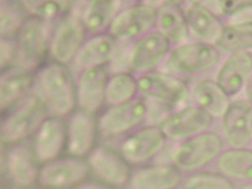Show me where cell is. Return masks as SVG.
<instances>
[{
    "instance_id": "cell-1",
    "label": "cell",
    "mask_w": 252,
    "mask_h": 189,
    "mask_svg": "<svg viewBox=\"0 0 252 189\" xmlns=\"http://www.w3.org/2000/svg\"><path fill=\"white\" fill-rule=\"evenodd\" d=\"M37 94L46 103L50 115L63 118L78 104L77 84L65 64L57 62L44 66L35 81Z\"/></svg>"
},
{
    "instance_id": "cell-2",
    "label": "cell",
    "mask_w": 252,
    "mask_h": 189,
    "mask_svg": "<svg viewBox=\"0 0 252 189\" xmlns=\"http://www.w3.org/2000/svg\"><path fill=\"white\" fill-rule=\"evenodd\" d=\"M138 93L149 105L161 112H176L184 108L190 96L188 85L171 74L149 72L137 79Z\"/></svg>"
},
{
    "instance_id": "cell-3",
    "label": "cell",
    "mask_w": 252,
    "mask_h": 189,
    "mask_svg": "<svg viewBox=\"0 0 252 189\" xmlns=\"http://www.w3.org/2000/svg\"><path fill=\"white\" fill-rule=\"evenodd\" d=\"M46 103L37 94H29L2 122L0 138L3 145L12 146L23 143L48 118Z\"/></svg>"
},
{
    "instance_id": "cell-4",
    "label": "cell",
    "mask_w": 252,
    "mask_h": 189,
    "mask_svg": "<svg viewBox=\"0 0 252 189\" xmlns=\"http://www.w3.org/2000/svg\"><path fill=\"white\" fill-rule=\"evenodd\" d=\"M52 32L51 22L28 16L15 36L17 54L14 65L33 72L46 56Z\"/></svg>"
},
{
    "instance_id": "cell-5",
    "label": "cell",
    "mask_w": 252,
    "mask_h": 189,
    "mask_svg": "<svg viewBox=\"0 0 252 189\" xmlns=\"http://www.w3.org/2000/svg\"><path fill=\"white\" fill-rule=\"evenodd\" d=\"M223 148L222 136L217 131L207 130L184 140L173 153V161L183 170H194L216 160Z\"/></svg>"
},
{
    "instance_id": "cell-6",
    "label": "cell",
    "mask_w": 252,
    "mask_h": 189,
    "mask_svg": "<svg viewBox=\"0 0 252 189\" xmlns=\"http://www.w3.org/2000/svg\"><path fill=\"white\" fill-rule=\"evenodd\" d=\"M86 27L80 12H70L59 20L53 30L49 51L55 62L66 64L74 61L85 43Z\"/></svg>"
},
{
    "instance_id": "cell-7",
    "label": "cell",
    "mask_w": 252,
    "mask_h": 189,
    "mask_svg": "<svg viewBox=\"0 0 252 189\" xmlns=\"http://www.w3.org/2000/svg\"><path fill=\"white\" fill-rule=\"evenodd\" d=\"M157 9L147 3L126 5L117 14L109 29V33L117 41L136 40L155 30Z\"/></svg>"
},
{
    "instance_id": "cell-8",
    "label": "cell",
    "mask_w": 252,
    "mask_h": 189,
    "mask_svg": "<svg viewBox=\"0 0 252 189\" xmlns=\"http://www.w3.org/2000/svg\"><path fill=\"white\" fill-rule=\"evenodd\" d=\"M220 53L213 44H182L169 53L166 63L174 72L195 75L213 69L219 63Z\"/></svg>"
},
{
    "instance_id": "cell-9",
    "label": "cell",
    "mask_w": 252,
    "mask_h": 189,
    "mask_svg": "<svg viewBox=\"0 0 252 189\" xmlns=\"http://www.w3.org/2000/svg\"><path fill=\"white\" fill-rule=\"evenodd\" d=\"M149 104L145 99H131L112 106L98 120V129L106 136H116L133 130L149 117Z\"/></svg>"
},
{
    "instance_id": "cell-10",
    "label": "cell",
    "mask_w": 252,
    "mask_h": 189,
    "mask_svg": "<svg viewBox=\"0 0 252 189\" xmlns=\"http://www.w3.org/2000/svg\"><path fill=\"white\" fill-rule=\"evenodd\" d=\"M214 118L199 107H184L168 116L160 124L167 139L187 140L210 129Z\"/></svg>"
},
{
    "instance_id": "cell-11",
    "label": "cell",
    "mask_w": 252,
    "mask_h": 189,
    "mask_svg": "<svg viewBox=\"0 0 252 189\" xmlns=\"http://www.w3.org/2000/svg\"><path fill=\"white\" fill-rule=\"evenodd\" d=\"M170 47V42L164 36L156 30L151 31L139 38L131 48L130 70L140 75L152 72L168 57Z\"/></svg>"
},
{
    "instance_id": "cell-12",
    "label": "cell",
    "mask_w": 252,
    "mask_h": 189,
    "mask_svg": "<svg viewBox=\"0 0 252 189\" xmlns=\"http://www.w3.org/2000/svg\"><path fill=\"white\" fill-rule=\"evenodd\" d=\"M67 125L62 118L48 117L34 134L32 151L38 162L49 163L56 160L66 148Z\"/></svg>"
},
{
    "instance_id": "cell-13",
    "label": "cell",
    "mask_w": 252,
    "mask_h": 189,
    "mask_svg": "<svg viewBox=\"0 0 252 189\" xmlns=\"http://www.w3.org/2000/svg\"><path fill=\"white\" fill-rule=\"evenodd\" d=\"M224 140L230 148H248L252 141V109L247 100L230 102L222 117Z\"/></svg>"
},
{
    "instance_id": "cell-14",
    "label": "cell",
    "mask_w": 252,
    "mask_h": 189,
    "mask_svg": "<svg viewBox=\"0 0 252 189\" xmlns=\"http://www.w3.org/2000/svg\"><path fill=\"white\" fill-rule=\"evenodd\" d=\"M166 139L160 126L145 127L126 136L120 144V154L127 162L142 163L160 153Z\"/></svg>"
},
{
    "instance_id": "cell-15",
    "label": "cell",
    "mask_w": 252,
    "mask_h": 189,
    "mask_svg": "<svg viewBox=\"0 0 252 189\" xmlns=\"http://www.w3.org/2000/svg\"><path fill=\"white\" fill-rule=\"evenodd\" d=\"M98 130L94 114L81 109L74 112L67 124L66 149L69 154L79 158L89 155L94 148Z\"/></svg>"
},
{
    "instance_id": "cell-16",
    "label": "cell",
    "mask_w": 252,
    "mask_h": 189,
    "mask_svg": "<svg viewBox=\"0 0 252 189\" xmlns=\"http://www.w3.org/2000/svg\"><path fill=\"white\" fill-rule=\"evenodd\" d=\"M109 70L105 66L81 70L77 83V101L81 110L94 114L106 102Z\"/></svg>"
},
{
    "instance_id": "cell-17",
    "label": "cell",
    "mask_w": 252,
    "mask_h": 189,
    "mask_svg": "<svg viewBox=\"0 0 252 189\" xmlns=\"http://www.w3.org/2000/svg\"><path fill=\"white\" fill-rule=\"evenodd\" d=\"M89 165L79 157L54 160L42 167L39 172L40 183L48 188L60 189L76 185L84 180Z\"/></svg>"
},
{
    "instance_id": "cell-18",
    "label": "cell",
    "mask_w": 252,
    "mask_h": 189,
    "mask_svg": "<svg viewBox=\"0 0 252 189\" xmlns=\"http://www.w3.org/2000/svg\"><path fill=\"white\" fill-rule=\"evenodd\" d=\"M32 71L13 65L2 72L0 79V109L4 113L25 99L35 84Z\"/></svg>"
},
{
    "instance_id": "cell-19",
    "label": "cell",
    "mask_w": 252,
    "mask_h": 189,
    "mask_svg": "<svg viewBox=\"0 0 252 189\" xmlns=\"http://www.w3.org/2000/svg\"><path fill=\"white\" fill-rule=\"evenodd\" d=\"M252 75V53L230 54L218 70L216 82L229 96L238 94Z\"/></svg>"
},
{
    "instance_id": "cell-20",
    "label": "cell",
    "mask_w": 252,
    "mask_h": 189,
    "mask_svg": "<svg viewBox=\"0 0 252 189\" xmlns=\"http://www.w3.org/2000/svg\"><path fill=\"white\" fill-rule=\"evenodd\" d=\"M122 154L107 146L94 147L89 154L88 165L105 182L122 185L129 176L128 165Z\"/></svg>"
},
{
    "instance_id": "cell-21",
    "label": "cell",
    "mask_w": 252,
    "mask_h": 189,
    "mask_svg": "<svg viewBox=\"0 0 252 189\" xmlns=\"http://www.w3.org/2000/svg\"><path fill=\"white\" fill-rule=\"evenodd\" d=\"M118 47L114 36L110 33H97L83 44L74 62L81 70L105 66L113 61Z\"/></svg>"
},
{
    "instance_id": "cell-22",
    "label": "cell",
    "mask_w": 252,
    "mask_h": 189,
    "mask_svg": "<svg viewBox=\"0 0 252 189\" xmlns=\"http://www.w3.org/2000/svg\"><path fill=\"white\" fill-rule=\"evenodd\" d=\"M184 12L191 34L204 43L212 44L217 42L224 29L219 16L198 2L191 4Z\"/></svg>"
},
{
    "instance_id": "cell-23",
    "label": "cell",
    "mask_w": 252,
    "mask_h": 189,
    "mask_svg": "<svg viewBox=\"0 0 252 189\" xmlns=\"http://www.w3.org/2000/svg\"><path fill=\"white\" fill-rule=\"evenodd\" d=\"M6 154V167L10 178L19 186L32 185L39 178L32 149L23 143L10 146Z\"/></svg>"
},
{
    "instance_id": "cell-24",
    "label": "cell",
    "mask_w": 252,
    "mask_h": 189,
    "mask_svg": "<svg viewBox=\"0 0 252 189\" xmlns=\"http://www.w3.org/2000/svg\"><path fill=\"white\" fill-rule=\"evenodd\" d=\"M125 6L124 0H86L80 15L88 32L101 33L110 29Z\"/></svg>"
},
{
    "instance_id": "cell-25",
    "label": "cell",
    "mask_w": 252,
    "mask_h": 189,
    "mask_svg": "<svg viewBox=\"0 0 252 189\" xmlns=\"http://www.w3.org/2000/svg\"><path fill=\"white\" fill-rule=\"evenodd\" d=\"M155 30L164 36L171 45L180 46L189 35L185 12L182 7L164 4L157 9Z\"/></svg>"
},
{
    "instance_id": "cell-26",
    "label": "cell",
    "mask_w": 252,
    "mask_h": 189,
    "mask_svg": "<svg viewBox=\"0 0 252 189\" xmlns=\"http://www.w3.org/2000/svg\"><path fill=\"white\" fill-rule=\"evenodd\" d=\"M195 105L205 111L213 118H222L229 108V95L217 82L205 80L197 83L193 89Z\"/></svg>"
},
{
    "instance_id": "cell-27",
    "label": "cell",
    "mask_w": 252,
    "mask_h": 189,
    "mask_svg": "<svg viewBox=\"0 0 252 189\" xmlns=\"http://www.w3.org/2000/svg\"><path fill=\"white\" fill-rule=\"evenodd\" d=\"M181 181L180 173L168 165H155L139 170L132 177V189H173Z\"/></svg>"
},
{
    "instance_id": "cell-28",
    "label": "cell",
    "mask_w": 252,
    "mask_h": 189,
    "mask_svg": "<svg viewBox=\"0 0 252 189\" xmlns=\"http://www.w3.org/2000/svg\"><path fill=\"white\" fill-rule=\"evenodd\" d=\"M218 168L227 177L252 181V150L231 148L218 157Z\"/></svg>"
},
{
    "instance_id": "cell-29",
    "label": "cell",
    "mask_w": 252,
    "mask_h": 189,
    "mask_svg": "<svg viewBox=\"0 0 252 189\" xmlns=\"http://www.w3.org/2000/svg\"><path fill=\"white\" fill-rule=\"evenodd\" d=\"M215 46L221 53L233 54L252 49V21L224 27Z\"/></svg>"
},
{
    "instance_id": "cell-30",
    "label": "cell",
    "mask_w": 252,
    "mask_h": 189,
    "mask_svg": "<svg viewBox=\"0 0 252 189\" xmlns=\"http://www.w3.org/2000/svg\"><path fill=\"white\" fill-rule=\"evenodd\" d=\"M28 16L48 22L60 20L74 11L75 0H17Z\"/></svg>"
},
{
    "instance_id": "cell-31",
    "label": "cell",
    "mask_w": 252,
    "mask_h": 189,
    "mask_svg": "<svg viewBox=\"0 0 252 189\" xmlns=\"http://www.w3.org/2000/svg\"><path fill=\"white\" fill-rule=\"evenodd\" d=\"M138 93L137 80L129 73H115L109 79L106 102L112 106L122 104L134 98Z\"/></svg>"
},
{
    "instance_id": "cell-32",
    "label": "cell",
    "mask_w": 252,
    "mask_h": 189,
    "mask_svg": "<svg viewBox=\"0 0 252 189\" xmlns=\"http://www.w3.org/2000/svg\"><path fill=\"white\" fill-rule=\"evenodd\" d=\"M18 1L1 3L0 34L3 38H14L17 35L28 16Z\"/></svg>"
},
{
    "instance_id": "cell-33",
    "label": "cell",
    "mask_w": 252,
    "mask_h": 189,
    "mask_svg": "<svg viewBox=\"0 0 252 189\" xmlns=\"http://www.w3.org/2000/svg\"><path fill=\"white\" fill-rule=\"evenodd\" d=\"M184 189H234L233 184L225 176L214 173H200L189 178Z\"/></svg>"
},
{
    "instance_id": "cell-34",
    "label": "cell",
    "mask_w": 252,
    "mask_h": 189,
    "mask_svg": "<svg viewBox=\"0 0 252 189\" xmlns=\"http://www.w3.org/2000/svg\"><path fill=\"white\" fill-rule=\"evenodd\" d=\"M218 12L230 17L252 9V0H217Z\"/></svg>"
},
{
    "instance_id": "cell-35",
    "label": "cell",
    "mask_w": 252,
    "mask_h": 189,
    "mask_svg": "<svg viewBox=\"0 0 252 189\" xmlns=\"http://www.w3.org/2000/svg\"><path fill=\"white\" fill-rule=\"evenodd\" d=\"M16 42L13 38H3L0 41V64L2 69L11 67L16 60Z\"/></svg>"
},
{
    "instance_id": "cell-36",
    "label": "cell",
    "mask_w": 252,
    "mask_h": 189,
    "mask_svg": "<svg viewBox=\"0 0 252 189\" xmlns=\"http://www.w3.org/2000/svg\"><path fill=\"white\" fill-rule=\"evenodd\" d=\"M186 1L187 0H145L144 3H147L150 6H153L154 8L158 9L159 7L164 5V4H169V5L182 7V5H184Z\"/></svg>"
},
{
    "instance_id": "cell-37",
    "label": "cell",
    "mask_w": 252,
    "mask_h": 189,
    "mask_svg": "<svg viewBox=\"0 0 252 189\" xmlns=\"http://www.w3.org/2000/svg\"><path fill=\"white\" fill-rule=\"evenodd\" d=\"M76 189H113L110 187L104 186L98 183H84L79 186Z\"/></svg>"
},
{
    "instance_id": "cell-38",
    "label": "cell",
    "mask_w": 252,
    "mask_h": 189,
    "mask_svg": "<svg viewBox=\"0 0 252 189\" xmlns=\"http://www.w3.org/2000/svg\"><path fill=\"white\" fill-rule=\"evenodd\" d=\"M246 94H247V101L251 105L252 109V75L246 84Z\"/></svg>"
},
{
    "instance_id": "cell-39",
    "label": "cell",
    "mask_w": 252,
    "mask_h": 189,
    "mask_svg": "<svg viewBox=\"0 0 252 189\" xmlns=\"http://www.w3.org/2000/svg\"><path fill=\"white\" fill-rule=\"evenodd\" d=\"M126 5H129V4H136V3H141L144 2L145 0H124Z\"/></svg>"
},
{
    "instance_id": "cell-40",
    "label": "cell",
    "mask_w": 252,
    "mask_h": 189,
    "mask_svg": "<svg viewBox=\"0 0 252 189\" xmlns=\"http://www.w3.org/2000/svg\"><path fill=\"white\" fill-rule=\"evenodd\" d=\"M241 189H252V184H249L247 186H244Z\"/></svg>"
},
{
    "instance_id": "cell-41",
    "label": "cell",
    "mask_w": 252,
    "mask_h": 189,
    "mask_svg": "<svg viewBox=\"0 0 252 189\" xmlns=\"http://www.w3.org/2000/svg\"><path fill=\"white\" fill-rule=\"evenodd\" d=\"M9 1H14V0H1V3H4V2H9Z\"/></svg>"
},
{
    "instance_id": "cell-42",
    "label": "cell",
    "mask_w": 252,
    "mask_h": 189,
    "mask_svg": "<svg viewBox=\"0 0 252 189\" xmlns=\"http://www.w3.org/2000/svg\"></svg>"
}]
</instances>
